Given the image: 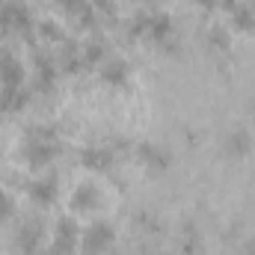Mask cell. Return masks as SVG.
Returning a JSON list of instances; mask_svg holds the SVG:
<instances>
[{
	"instance_id": "9a60e30c",
	"label": "cell",
	"mask_w": 255,
	"mask_h": 255,
	"mask_svg": "<svg viewBox=\"0 0 255 255\" xmlns=\"http://www.w3.org/2000/svg\"><path fill=\"white\" fill-rule=\"evenodd\" d=\"M232 12H235V24L238 27H255V12L250 6H235Z\"/></svg>"
},
{
	"instance_id": "7a4b0ae2",
	"label": "cell",
	"mask_w": 255,
	"mask_h": 255,
	"mask_svg": "<svg viewBox=\"0 0 255 255\" xmlns=\"http://www.w3.org/2000/svg\"><path fill=\"white\" fill-rule=\"evenodd\" d=\"M0 27L3 30H30L33 27V18H30V9L18 0H6L0 3Z\"/></svg>"
},
{
	"instance_id": "e0dca14e",
	"label": "cell",
	"mask_w": 255,
	"mask_h": 255,
	"mask_svg": "<svg viewBox=\"0 0 255 255\" xmlns=\"http://www.w3.org/2000/svg\"><path fill=\"white\" fill-rule=\"evenodd\" d=\"M15 211V205H12V199H9V193L0 190V217H9Z\"/></svg>"
},
{
	"instance_id": "2e32d148",
	"label": "cell",
	"mask_w": 255,
	"mask_h": 255,
	"mask_svg": "<svg viewBox=\"0 0 255 255\" xmlns=\"http://www.w3.org/2000/svg\"><path fill=\"white\" fill-rule=\"evenodd\" d=\"M39 30H42V36H45V39H51V42H54V39H63V30H60L54 21H42V24H39Z\"/></svg>"
},
{
	"instance_id": "3957f363",
	"label": "cell",
	"mask_w": 255,
	"mask_h": 255,
	"mask_svg": "<svg viewBox=\"0 0 255 255\" xmlns=\"http://www.w3.org/2000/svg\"><path fill=\"white\" fill-rule=\"evenodd\" d=\"M110 244H113V226L110 223H92L83 232V253L86 255L104 253Z\"/></svg>"
},
{
	"instance_id": "8992f818",
	"label": "cell",
	"mask_w": 255,
	"mask_h": 255,
	"mask_svg": "<svg viewBox=\"0 0 255 255\" xmlns=\"http://www.w3.org/2000/svg\"><path fill=\"white\" fill-rule=\"evenodd\" d=\"M98 187L95 184H89V181H83L80 187H74V193H71V208L74 211H89V208H95L98 205Z\"/></svg>"
},
{
	"instance_id": "5b68a950",
	"label": "cell",
	"mask_w": 255,
	"mask_h": 255,
	"mask_svg": "<svg viewBox=\"0 0 255 255\" xmlns=\"http://www.w3.org/2000/svg\"><path fill=\"white\" fill-rule=\"evenodd\" d=\"M15 241H18L21 253L33 255L36 253V247H39V241H42V223H39V220H27V223H21Z\"/></svg>"
},
{
	"instance_id": "30bf717a",
	"label": "cell",
	"mask_w": 255,
	"mask_h": 255,
	"mask_svg": "<svg viewBox=\"0 0 255 255\" xmlns=\"http://www.w3.org/2000/svg\"><path fill=\"white\" fill-rule=\"evenodd\" d=\"M0 80L6 86H21V80H24V68L12 54H3V60H0Z\"/></svg>"
},
{
	"instance_id": "5bb4252c",
	"label": "cell",
	"mask_w": 255,
	"mask_h": 255,
	"mask_svg": "<svg viewBox=\"0 0 255 255\" xmlns=\"http://www.w3.org/2000/svg\"><path fill=\"white\" fill-rule=\"evenodd\" d=\"M226 148H229L232 154H244V151L250 148V136H247V130H235V133L226 139Z\"/></svg>"
},
{
	"instance_id": "9c48e42d",
	"label": "cell",
	"mask_w": 255,
	"mask_h": 255,
	"mask_svg": "<svg viewBox=\"0 0 255 255\" xmlns=\"http://www.w3.org/2000/svg\"><path fill=\"white\" fill-rule=\"evenodd\" d=\"M27 104V92L21 86H3L0 89V113H15Z\"/></svg>"
},
{
	"instance_id": "4fadbf2b",
	"label": "cell",
	"mask_w": 255,
	"mask_h": 255,
	"mask_svg": "<svg viewBox=\"0 0 255 255\" xmlns=\"http://www.w3.org/2000/svg\"><path fill=\"white\" fill-rule=\"evenodd\" d=\"M107 60V45L104 42H89L83 48V63L92 65V63H104Z\"/></svg>"
},
{
	"instance_id": "8fae6325",
	"label": "cell",
	"mask_w": 255,
	"mask_h": 255,
	"mask_svg": "<svg viewBox=\"0 0 255 255\" xmlns=\"http://www.w3.org/2000/svg\"><path fill=\"white\" fill-rule=\"evenodd\" d=\"M101 77L107 83H125L128 80V63H122L119 57H107L101 63Z\"/></svg>"
},
{
	"instance_id": "277c9868",
	"label": "cell",
	"mask_w": 255,
	"mask_h": 255,
	"mask_svg": "<svg viewBox=\"0 0 255 255\" xmlns=\"http://www.w3.org/2000/svg\"><path fill=\"white\" fill-rule=\"evenodd\" d=\"M77 241H80V232H77L74 220L63 217V220L57 223V232H54V253L71 255L74 253V247H77Z\"/></svg>"
},
{
	"instance_id": "ac0fdd59",
	"label": "cell",
	"mask_w": 255,
	"mask_h": 255,
	"mask_svg": "<svg viewBox=\"0 0 255 255\" xmlns=\"http://www.w3.org/2000/svg\"><path fill=\"white\" fill-rule=\"evenodd\" d=\"M60 3H63V6L68 9V12H71V15H77V12L86 6V0H60Z\"/></svg>"
},
{
	"instance_id": "6da1fadb",
	"label": "cell",
	"mask_w": 255,
	"mask_h": 255,
	"mask_svg": "<svg viewBox=\"0 0 255 255\" xmlns=\"http://www.w3.org/2000/svg\"><path fill=\"white\" fill-rule=\"evenodd\" d=\"M60 154V142L54 136H27V145H24V157L33 163V166H45L48 160H54Z\"/></svg>"
},
{
	"instance_id": "ba28073f",
	"label": "cell",
	"mask_w": 255,
	"mask_h": 255,
	"mask_svg": "<svg viewBox=\"0 0 255 255\" xmlns=\"http://www.w3.org/2000/svg\"><path fill=\"white\" fill-rule=\"evenodd\" d=\"M80 160H83V166H89V169H107V166L113 163V151L104 148V145H89V148H83Z\"/></svg>"
},
{
	"instance_id": "d6986e66",
	"label": "cell",
	"mask_w": 255,
	"mask_h": 255,
	"mask_svg": "<svg viewBox=\"0 0 255 255\" xmlns=\"http://www.w3.org/2000/svg\"><path fill=\"white\" fill-rule=\"evenodd\" d=\"M211 42H214V45H226V33H223L220 27H217V30H211Z\"/></svg>"
},
{
	"instance_id": "52a82bcc",
	"label": "cell",
	"mask_w": 255,
	"mask_h": 255,
	"mask_svg": "<svg viewBox=\"0 0 255 255\" xmlns=\"http://www.w3.org/2000/svg\"><path fill=\"white\" fill-rule=\"evenodd\" d=\"M27 193L39 202V205H51L57 199V181L54 178H33L27 184Z\"/></svg>"
},
{
	"instance_id": "7c38bea8",
	"label": "cell",
	"mask_w": 255,
	"mask_h": 255,
	"mask_svg": "<svg viewBox=\"0 0 255 255\" xmlns=\"http://www.w3.org/2000/svg\"><path fill=\"white\" fill-rule=\"evenodd\" d=\"M139 154H142V160H145L148 166H154V169H163V166L169 163V154H166L160 145H151V142L139 145Z\"/></svg>"
},
{
	"instance_id": "ffe728a7",
	"label": "cell",
	"mask_w": 255,
	"mask_h": 255,
	"mask_svg": "<svg viewBox=\"0 0 255 255\" xmlns=\"http://www.w3.org/2000/svg\"><path fill=\"white\" fill-rule=\"evenodd\" d=\"M199 3H202V6H214L217 0H199Z\"/></svg>"
},
{
	"instance_id": "44dd1931",
	"label": "cell",
	"mask_w": 255,
	"mask_h": 255,
	"mask_svg": "<svg viewBox=\"0 0 255 255\" xmlns=\"http://www.w3.org/2000/svg\"><path fill=\"white\" fill-rule=\"evenodd\" d=\"M39 255H60V253H54V250H51V253H39Z\"/></svg>"
}]
</instances>
